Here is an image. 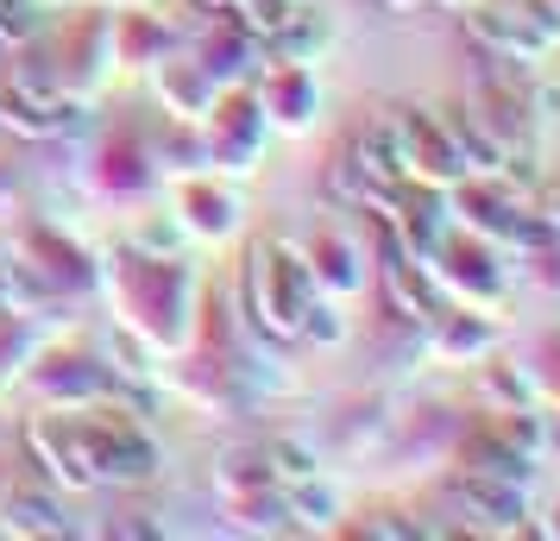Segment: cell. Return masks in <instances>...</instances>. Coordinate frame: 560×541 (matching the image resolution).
Returning a JSON list of instances; mask_svg holds the SVG:
<instances>
[{"mask_svg": "<svg viewBox=\"0 0 560 541\" xmlns=\"http://www.w3.org/2000/svg\"><path fill=\"white\" fill-rule=\"evenodd\" d=\"M107 290H120V309H127V334H145L152 346H177L189 334V315H196V271L177 258H152V252H120L107 264Z\"/></svg>", "mask_w": 560, "mask_h": 541, "instance_id": "obj_1", "label": "cell"}, {"mask_svg": "<svg viewBox=\"0 0 560 541\" xmlns=\"http://www.w3.org/2000/svg\"><path fill=\"white\" fill-rule=\"evenodd\" d=\"M308 296H315V284H308V264L296 252H283L271 239H258L246 252V315H253L258 334H303Z\"/></svg>", "mask_w": 560, "mask_h": 541, "instance_id": "obj_2", "label": "cell"}, {"mask_svg": "<svg viewBox=\"0 0 560 541\" xmlns=\"http://www.w3.org/2000/svg\"><path fill=\"white\" fill-rule=\"evenodd\" d=\"M472 38L491 51V63H541L560 45V20L541 0H498L472 7Z\"/></svg>", "mask_w": 560, "mask_h": 541, "instance_id": "obj_3", "label": "cell"}, {"mask_svg": "<svg viewBox=\"0 0 560 541\" xmlns=\"http://www.w3.org/2000/svg\"><path fill=\"white\" fill-rule=\"evenodd\" d=\"M82 440H89V460H95V479H114V485H152L158 479V440L132 422L127 410H102L82 415Z\"/></svg>", "mask_w": 560, "mask_h": 541, "instance_id": "obj_4", "label": "cell"}, {"mask_svg": "<svg viewBox=\"0 0 560 541\" xmlns=\"http://www.w3.org/2000/svg\"><path fill=\"white\" fill-rule=\"evenodd\" d=\"M434 278H441V296H466V309H498L504 296V264H498V246L479 239V233H447L434 246Z\"/></svg>", "mask_w": 560, "mask_h": 541, "instance_id": "obj_5", "label": "cell"}, {"mask_svg": "<svg viewBox=\"0 0 560 541\" xmlns=\"http://www.w3.org/2000/svg\"><path fill=\"white\" fill-rule=\"evenodd\" d=\"M265 132H271V120H265V107H258V95H233V102H214L208 107V164L214 170H233V177H246L258 164V152H265Z\"/></svg>", "mask_w": 560, "mask_h": 541, "instance_id": "obj_6", "label": "cell"}, {"mask_svg": "<svg viewBox=\"0 0 560 541\" xmlns=\"http://www.w3.org/2000/svg\"><path fill=\"white\" fill-rule=\"evenodd\" d=\"M26 454L45 466V479L63 491H89L102 485L95 479V460H89V440H82V415H32L26 422Z\"/></svg>", "mask_w": 560, "mask_h": 541, "instance_id": "obj_7", "label": "cell"}, {"mask_svg": "<svg viewBox=\"0 0 560 541\" xmlns=\"http://www.w3.org/2000/svg\"><path fill=\"white\" fill-rule=\"evenodd\" d=\"M45 403H63V410H95L107 397V365H95L89 353H45L38 365L20 372Z\"/></svg>", "mask_w": 560, "mask_h": 541, "instance_id": "obj_8", "label": "cell"}, {"mask_svg": "<svg viewBox=\"0 0 560 541\" xmlns=\"http://www.w3.org/2000/svg\"><path fill=\"white\" fill-rule=\"evenodd\" d=\"M258 107H265V120L283 132H308L315 127V114H322V82L308 63H271L265 82H258Z\"/></svg>", "mask_w": 560, "mask_h": 541, "instance_id": "obj_9", "label": "cell"}, {"mask_svg": "<svg viewBox=\"0 0 560 541\" xmlns=\"http://www.w3.org/2000/svg\"><path fill=\"white\" fill-rule=\"evenodd\" d=\"M466 504V516L479 522V529H523V516H529V491L516 485V479H485V472H454V485H447Z\"/></svg>", "mask_w": 560, "mask_h": 541, "instance_id": "obj_10", "label": "cell"}, {"mask_svg": "<svg viewBox=\"0 0 560 541\" xmlns=\"http://www.w3.org/2000/svg\"><path fill=\"white\" fill-rule=\"evenodd\" d=\"M429 321H434V328H429V340H422V346H429L434 360L479 365V360H491V353H498V328H491L479 309H447V303H441Z\"/></svg>", "mask_w": 560, "mask_h": 541, "instance_id": "obj_11", "label": "cell"}, {"mask_svg": "<svg viewBox=\"0 0 560 541\" xmlns=\"http://www.w3.org/2000/svg\"><path fill=\"white\" fill-rule=\"evenodd\" d=\"M177 221L196 239H228L233 221H240V196L233 189H214L208 177H183L177 183Z\"/></svg>", "mask_w": 560, "mask_h": 541, "instance_id": "obj_12", "label": "cell"}, {"mask_svg": "<svg viewBox=\"0 0 560 541\" xmlns=\"http://www.w3.org/2000/svg\"><path fill=\"white\" fill-rule=\"evenodd\" d=\"M308 284L328 290V296H353V290H365V271H359V246L347 239V233L322 227L315 233V246H308Z\"/></svg>", "mask_w": 560, "mask_h": 541, "instance_id": "obj_13", "label": "cell"}, {"mask_svg": "<svg viewBox=\"0 0 560 541\" xmlns=\"http://www.w3.org/2000/svg\"><path fill=\"white\" fill-rule=\"evenodd\" d=\"M158 95H164V114H177L183 127H189V120H208V107L221 102V89L202 77L196 57H189V63H164V57H158Z\"/></svg>", "mask_w": 560, "mask_h": 541, "instance_id": "obj_14", "label": "cell"}, {"mask_svg": "<svg viewBox=\"0 0 560 541\" xmlns=\"http://www.w3.org/2000/svg\"><path fill=\"white\" fill-rule=\"evenodd\" d=\"M0 529L7 536H77V522L63 516L51 491H7L0 497Z\"/></svg>", "mask_w": 560, "mask_h": 541, "instance_id": "obj_15", "label": "cell"}, {"mask_svg": "<svg viewBox=\"0 0 560 541\" xmlns=\"http://www.w3.org/2000/svg\"><path fill=\"white\" fill-rule=\"evenodd\" d=\"M328 45H334V26L315 13V7H303V0L283 13V26L271 32V51H278V63H315Z\"/></svg>", "mask_w": 560, "mask_h": 541, "instance_id": "obj_16", "label": "cell"}, {"mask_svg": "<svg viewBox=\"0 0 560 541\" xmlns=\"http://www.w3.org/2000/svg\"><path fill=\"white\" fill-rule=\"evenodd\" d=\"M221 510H228L233 529H246V536H283V529H296V522H290V504H283V491H271V485L240 491V497H221Z\"/></svg>", "mask_w": 560, "mask_h": 541, "instance_id": "obj_17", "label": "cell"}, {"mask_svg": "<svg viewBox=\"0 0 560 541\" xmlns=\"http://www.w3.org/2000/svg\"><path fill=\"white\" fill-rule=\"evenodd\" d=\"M535 397H541V385H535L529 365H485V378H479L485 410H529Z\"/></svg>", "mask_w": 560, "mask_h": 541, "instance_id": "obj_18", "label": "cell"}, {"mask_svg": "<svg viewBox=\"0 0 560 541\" xmlns=\"http://www.w3.org/2000/svg\"><path fill=\"white\" fill-rule=\"evenodd\" d=\"M283 504H290V522H296V529H328L334 516H340V491H334L322 472H308V479H296V491H290Z\"/></svg>", "mask_w": 560, "mask_h": 541, "instance_id": "obj_19", "label": "cell"}, {"mask_svg": "<svg viewBox=\"0 0 560 541\" xmlns=\"http://www.w3.org/2000/svg\"><path fill=\"white\" fill-rule=\"evenodd\" d=\"M152 157L139 152V145H107L102 152V189L107 196H139V189H152Z\"/></svg>", "mask_w": 560, "mask_h": 541, "instance_id": "obj_20", "label": "cell"}, {"mask_svg": "<svg viewBox=\"0 0 560 541\" xmlns=\"http://www.w3.org/2000/svg\"><path fill=\"white\" fill-rule=\"evenodd\" d=\"M214 485H221V497H240V491L271 485L265 447H233V454H221V466H214Z\"/></svg>", "mask_w": 560, "mask_h": 541, "instance_id": "obj_21", "label": "cell"}, {"mask_svg": "<svg viewBox=\"0 0 560 541\" xmlns=\"http://www.w3.org/2000/svg\"><path fill=\"white\" fill-rule=\"evenodd\" d=\"M265 466H271L278 479L296 485V479H308V472H322V454H315L303 435H271V440H265Z\"/></svg>", "mask_w": 560, "mask_h": 541, "instance_id": "obj_22", "label": "cell"}, {"mask_svg": "<svg viewBox=\"0 0 560 541\" xmlns=\"http://www.w3.org/2000/svg\"><path fill=\"white\" fill-rule=\"evenodd\" d=\"M296 0H228L233 26L246 32V38H271V32L283 26V13H290Z\"/></svg>", "mask_w": 560, "mask_h": 541, "instance_id": "obj_23", "label": "cell"}, {"mask_svg": "<svg viewBox=\"0 0 560 541\" xmlns=\"http://www.w3.org/2000/svg\"><path fill=\"white\" fill-rule=\"evenodd\" d=\"M303 334H308V340H322V346H340V340H347V315L334 309L328 296H308V309H303Z\"/></svg>", "mask_w": 560, "mask_h": 541, "instance_id": "obj_24", "label": "cell"}, {"mask_svg": "<svg viewBox=\"0 0 560 541\" xmlns=\"http://www.w3.org/2000/svg\"><path fill=\"white\" fill-rule=\"evenodd\" d=\"M183 239V221H145V227L132 233V252H152V258H164V252H177Z\"/></svg>", "mask_w": 560, "mask_h": 541, "instance_id": "obj_25", "label": "cell"}, {"mask_svg": "<svg viewBox=\"0 0 560 541\" xmlns=\"http://www.w3.org/2000/svg\"><path fill=\"white\" fill-rule=\"evenodd\" d=\"M548 454H560V415H548Z\"/></svg>", "mask_w": 560, "mask_h": 541, "instance_id": "obj_26", "label": "cell"}, {"mask_svg": "<svg viewBox=\"0 0 560 541\" xmlns=\"http://www.w3.org/2000/svg\"><path fill=\"white\" fill-rule=\"evenodd\" d=\"M548 227H555V233H560V202H555V214H548Z\"/></svg>", "mask_w": 560, "mask_h": 541, "instance_id": "obj_27", "label": "cell"}, {"mask_svg": "<svg viewBox=\"0 0 560 541\" xmlns=\"http://www.w3.org/2000/svg\"><path fill=\"white\" fill-rule=\"evenodd\" d=\"M441 7H466V0H441Z\"/></svg>", "mask_w": 560, "mask_h": 541, "instance_id": "obj_28", "label": "cell"}]
</instances>
